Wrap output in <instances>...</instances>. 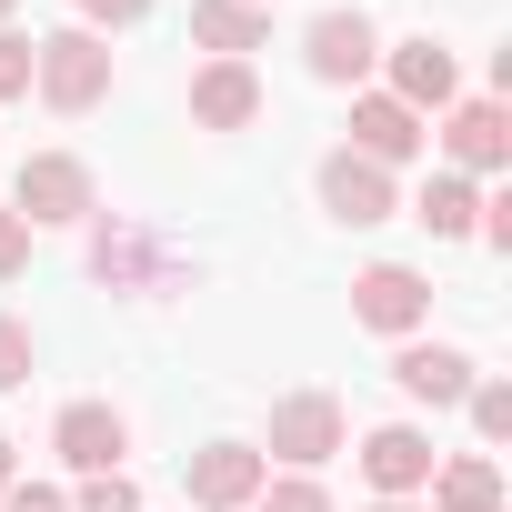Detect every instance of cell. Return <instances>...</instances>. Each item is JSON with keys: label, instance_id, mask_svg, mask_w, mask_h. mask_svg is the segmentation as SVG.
<instances>
[{"label": "cell", "instance_id": "14", "mask_svg": "<svg viewBox=\"0 0 512 512\" xmlns=\"http://www.w3.org/2000/svg\"><path fill=\"white\" fill-rule=\"evenodd\" d=\"M342 151H362V161H382V171H392V161H412V151H422V111H402L392 91H362V101H352V141H342Z\"/></svg>", "mask_w": 512, "mask_h": 512}, {"label": "cell", "instance_id": "3", "mask_svg": "<svg viewBox=\"0 0 512 512\" xmlns=\"http://www.w3.org/2000/svg\"><path fill=\"white\" fill-rule=\"evenodd\" d=\"M342 442H352V422H342V402H332V392H282V402H272V442H262V462L282 452L292 472H322Z\"/></svg>", "mask_w": 512, "mask_h": 512}, {"label": "cell", "instance_id": "16", "mask_svg": "<svg viewBox=\"0 0 512 512\" xmlns=\"http://www.w3.org/2000/svg\"><path fill=\"white\" fill-rule=\"evenodd\" d=\"M191 41L211 61H251L272 41V11H251V0H191Z\"/></svg>", "mask_w": 512, "mask_h": 512}, {"label": "cell", "instance_id": "24", "mask_svg": "<svg viewBox=\"0 0 512 512\" xmlns=\"http://www.w3.org/2000/svg\"><path fill=\"white\" fill-rule=\"evenodd\" d=\"M71 11H81V31H131L151 0H71Z\"/></svg>", "mask_w": 512, "mask_h": 512}, {"label": "cell", "instance_id": "23", "mask_svg": "<svg viewBox=\"0 0 512 512\" xmlns=\"http://www.w3.org/2000/svg\"><path fill=\"white\" fill-rule=\"evenodd\" d=\"M0 101H31V41L0 31Z\"/></svg>", "mask_w": 512, "mask_h": 512}, {"label": "cell", "instance_id": "11", "mask_svg": "<svg viewBox=\"0 0 512 512\" xmlns=\"http://www.w3.org/2000/svg\"><path fill=\"white\" fill-rule=\"evenodd\" d=\"M191 121L201 131H251L262 121V71L251 61H201L191 71Z\"/></svg>", "mask_w": 512, "mask_h": 512}, {"label": "cell", "instance_id": "12", "mask_svg": "<svg viewBox=\"0 0 512 512\" xmlns=\"http://www.w3.org/2000/svg\"><path fill=\"white\" fill-rule=\"evenodd\" d=\"M392 101H402V111H422V121H432V111H452V101H462V71H452V51H442V41H432V31H422V41H402V51H392Z\"/></svg>", "mask_w": 512, "mask_h": 512}, {"label": "cell", "instance_id": "6", "mask_svg": "<svg viewBox=\"0 0 512 512\" xmlns=\"http://www.w3.org/2000/svg\"><path fill=\"white\" fill-rule=\"evenodd\" d=\"M432 462H442V452H432L422 422H382V432L362 442V482H372L382 502H412V492L432 482Z\"/></svg>", "mask_w": 512, "mask_h": 512}, {"label": "cell", "instance_id": "9", "mask_svg": "<svg viewBox=\"0 0 512 512\" xmlns=\"http://www.w3.org/2000/svg\"><path fill=\"white\" fill-rule=\"evenodd\" d=\"M322 211H332V221H352V231H372V221H392L402 201H392V171H382V161L332 151V161H322Z\"/></svg>", "mask_w": 512, "mask_h": 512}, {"label": "cell", "instance_id": "29", "mask_svg": "<svg viewBox=\"0 0 512 512\" xmlns=\"http://www.w3.org/2000/svg\"><path fill=\"white\" fill-rule=\"evenodd\" d=\"M11 11H21V0H0V21H11Z\"/></svg>", "mask_w": 512, "mask_h": 512}, {"label": "cell", "instance_id": "8", "mask_svg": "<svg viewBox=\"0 0 512 512\" xmlns=\"http://www.w3.org/2000/svg\"><path fill=\"white\" fill-rule=\"evenodd\" d=\"M262 482H272V462L251 452V442H201V452H191V502H201V512H251Z\"/></svg>", "mask_w": 512, "mask_h": 512}, {"label": "cell", "instance_id": "2", "mask_svg": "<svg viewBox=\"0 0 512 512\" xmlns=\"http://www.w3.org/2000/svg\"><path fill=\"white\" fill-rule=\"evenodd\" d=\"M11 211H21L31 231H51V221H91V211H101V181H91V161H71V151H31L21 181H11Z\"/></svg>", "mask_w": 512, "mask_h": 512}, {"label": "cell", "instance_id": "1", "mask_svg": "<svg viewBox=\"0 0 512 512\" xmlns=\"http://www.w3.org/2000/svg\"><path fill=\"white\" fill-rule=\"evenodd\" d=\"M31 91H41L51 111H71V121L101 111V101H111V41L81 31V21L51 31V41H31Z\"/></svg>", "mask_w": 512, "mask_h": 512}, {"label": "cell", "instance_id": "30", "mask_svg": "<svg viewBox=\"0 0 512 512\" xmlns=\"http://www.w3.org/2000/svg\"><path fill=\"white\" fill-rule=\"evenodd\" d=\"M251 11H272V0H251Z\"/></svg>", "mask_w": 512, "mask_h": 512}, {"label": "cell", "instance_id": "17", "mask_svg": "<svg viewBox=\"0 0 512 512\" xmlns=\"http://www.w3.org/2000/svg\"><path fill=\"white\" fill-rule=\"evenodd\" d=\"M442 512H502V462L492 452H462V462H432V482H422Z\"/></svg>", "mask_w": 512, "mask_h": 512}, {"label": "cell", "instance_id": "21", "mask_svg": "<svg viewBox=\"0 0 512 512\" xmlns=\"http://www.w3.org/2000/svg\"><path fill=\"white\" fill-rule=\"evenodd\" d=\"M71 512H141V492H131V472H91Z\"/></svg>", "mask_w": 512, "mask_h": 512}, {"label": "cell", "instance_id": "25", "mask_svg": "<svg viewBox=\"0 0 512 512\" xmlns=\"http://www.w3.org/2000/svg\"><path fill=\"white\" fill-rule=\"evenodd\" d=\"M0 512H71V492H51V482H11V492H0Z\"/></svg>", "mask_w": 512, "mask_h": 512}, {"label": "cell", "instance_id": "22", "mask_svg": "<svg viewBox=\"0 0 512 512\" xmlns=\"http://www.w3.org/2000/svg\"><path fill=\"white\" fill-rule=\"evenodd\" d=\"M21 382H31V322L0 312V392H21Z\"/></svg>", "mask_w": 512, "mask_h": 512}, {"label": "cell", "instance_id": "28", "mask_svg": "<svg viewBox=\"0 0 512 512\" xmlns=\"http://www.w3.org/2000/svg\"><path fill=\"white\" fill-rule=\"evenodd\" d=\"M372 512H422V502H372Z\"/></svg>", "mask_w": 512, "mask_h": 512}, {"label": "cell", "instance_id": "20", "mask_svg": "<svg viewBox=\"0 0 512 512\" xmlns=\"http://www.w3.org/2000/svg\"><path fill=\"white\" fill-rule=\"evenodd\" d=\"M462 402H472V432L482 442H512V382H472Z\"/></svg>", "mask_w": 512, "mask_h": 512}, {"label": "cell", "instance_id": "5", "mask_svg": "<svg viewBox=\"0 0 512 512\" xmlns=\"http://www.w3.org/2000/svg\"><path fill=\"white\" fill-rule=\"evenodd\" d=\"M422 312H432V282H422L412 262H372V272H352V322H372V332L412 342V332H422Z\"/></svg>", "mask_w": 512, "mask_h": 512}, {"label": "cell", "instance_id": "27", "mask_svg": "<svg viewBox=\"0 0 512 512\" xmlns=\"http://www.w3.org/2000/svg\"><path fill=\"white\" fill-rule=\"evenodd\" d=\"M11 482H21V472H11V432H0V492H11Z\"/></svg>", "mask_w": 512, "mask_h": 512}, {"label": "cell", "instance_id": "26", "mask_svg": "<svg viewBox=\"0 0 512 512\" xmlns=\"http://www.w3.org/2000/svg\"><path fill=\"white\" fill-rule=\"evenodd\" d=\"M21 262H31V221H21V211H0V282H11Z\"/></svg>", "mask_w": 512, "mask_h": 512}, {"label": "cell", "instance_id": "7", "mask_svg": "<svg viewBox=\"0 0 512 512\" xmlns=\"http://www.w3.org/2000/svg\"><path fill=\"white\" fill-rule=\"evenodd\" d=\"M91 272H101L111 292H171V282H181L161 251H151L131 221H111V211H91Z\"/></svg>", "mask_w": 512, "mask_h": 512}, {"label": "cell", "instance_id": "10", "mask_svg": "<svg viewBox=\"0 0 512 512\" xmlns=\"http://www.w3.org/2000/svg\"><path fill=\"white\" fill-rule=\"evenodd\" d=\"M51 452L91 482V472H121V452H131V422L111 412V402H71L61 422H51Z\"/></svg>", "mask_w": 512, "mask_h": 512}, {"label": "cell", "instance_id": "19", "mask_svg": "<svg viewBox=\"0 0 512 512\" xmlns=\"http://www.w3.org/2000/svg\"><path fill=\"white\" fill-rule=\"evenodd\" d=\"M251 512H332V492H322L312 472H282V482H262V492H251Z\"/></svg>", "mask_w": 512, "mask_h": 512}, {"label": "cell", "instance_id": "15", "mask_svg": "<svg viewBox=\"0 0 512 512\" xmlns=\"http://www.w3.org/2000/svg\"><path fill=\"white\" fill-rule=\"evenodd\" d=\"M392 382H402L412 402H462V392H472V362H462L452 342H422V332H412V342L392 352Z\"/></svg>", "mask_w": 512, "mask_h": 512}, {"label": "cell", "instance_id": "18", "mask_svg": "<svg viewBox=\"0 0 512 512\" xmlns=\"http://www.w3.org/2000/svg\"><path fill=\"white\" fill-rule=\"evenodd\" d=\"M412 221H422L432 241H462V231L482 221V191H472L462 171H432V181H422V201H412Z\"/></svg>", "mask_w": 512, "mask_h": 512}, {"label": "cell", "instance_id": "4", "mask_svg": "<svg viewBox=\"0 0 512 512\" xmlns=\"http://www.w3.org/2000/svg\"><path fill=\"white\" fill-rule=\"evenodd\" d=\"M302 61H312V81L362 91V81H372V61H382V31H372L362 11H322V21L302 31Z\"/></svg>", "mask_w": 512, "mask_h": 512}, {"label": "cell", "instance_id": "13", "mask_svg": "<svg viewBox=\"0 0 512 512\" xmlns=\"http://www.w3.org/2000/svg\"><path fill=\"white\" fill-rule=\"evenodd\" d=\"M442 151H452V171H502L512 161V111L502 101H452L442 111Z\"/></svg>", "mask_w": 512, "mask_h": 512}]
</instances>
